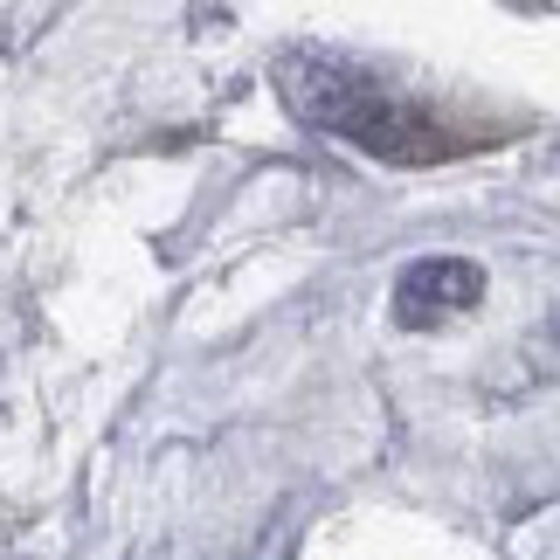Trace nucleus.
I'll list each match as a JSON object with an SVG mask.
<instances>
[{
  "mask_svg": "<svg viewBox=\"0 0 560 560\" xmlns=\"http://www.w3.org/2000/svg\"><path fill=\"white\" fill-rule=\"evenodd\" d=\"M277 91H284V104L312 132H332V139H347L374 160L422 166V160L457 153V139H450L443 125H429L416 104H401L395 91H381L374 77H360L353 62H339V56H305V49L284 56L277 62Z\"/></svg>",
  "mask_w": 560,
  "mask_h": 560,
  "instance_id": "1",
  "label": "nucleus"
},
{
  "mask_svg": "<svg viewBox=\"0 0 560 560\" xmlns=\"http://www.w3.org/2000/svg\"><path fill=\"white\" fill-rule=\"evenodd\" d=\"M485 298V270L470 256H422L395 277V326H443Z\"/></svg>",
  "mask_w": 560,
  "mask_h": 560,
  "instance_id": "2",
  "label": "nucleus"
}]
</instances>
